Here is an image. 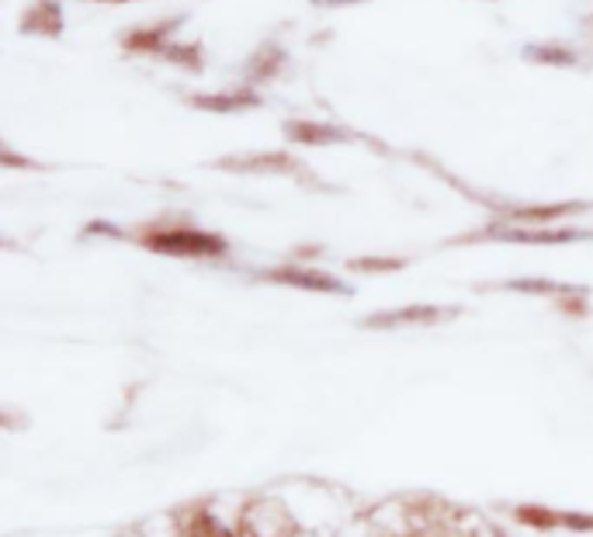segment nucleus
<instances>
[{"instance_id":"obj_6","label":"nucleus","mask_w":593,"mask_h":537,"mask_svg":"<svg viewBox=\"0 0 593 537\" xmlns=\"http://www.w3.org/2000/svg\"><path fill=\"white\" fill-rule=\"evenodd\" d=\"M181 537H233V534H229L222 524H216L213 516H195V521L184 527Z\"/></svg>"},{"instance_id":"obj_5","label":"nucleus","mask_w":593,"mask_h":537,"mask_svg":"<svg viewBox=\"0 0 593 537\" xmlns=\"http://www.w3.org/2000/svg\"><path fill=\"white\" fill-rule=\"evenodd\" d=\"M524 56L528 60H538V63H562V66L577 63V56L562 46H531V49H524Z\"/></svg>"},{"instance_id":"obj_2","label":"nucleus","mask_w":593,"mask_h":537,"mask_svg":"<svg viewBox=\"0 0 593 537\" xmlns=\"http://www.w3.org/2000/svg\"><path fill=\"white\" fill-rule=\"evenodd\" d=\"M285 136L295 139V143H305V146L354 139L348 129H340V125H319V122H289V125H285Z\"/></svg>"},{"instance_id":"obj_4","label":"nucleus","mask_w":593,"mask_h":537,"mask_svg":"<svg viewBox=\"0 0 593 537\" xmlns=\"http://www.w3.org/2000/svg\"><path fill=\"white\" fill-rule=\"evenodd\" d=\"M219 167H229V170H295V163L289 157H246V160H219Z\"/></svg>"},{"instance_id":"obj_1","label":"nucleus","mask_w":593,"mask_h":537,"mask_svg":"<svg viewBox=\"0 0 593 537\" xmlns=\"http://www.w3.org/2000/svg\"><path fill=\"white\" fill-rule=\"evenodd\" d=\"M153 251H160V254H184V257H208V254H222L226 246L222 240L216 236H208V233H195V229H174V233H157V236H149L146 240Z\"/></svg>"},{"instance_id":"obj_3","label":"nucleus","mask_w":593,"mask_h":537,"mask_svg":"<svg viewBox=\"0 0 593 537\" xmlns=\"http://www.w3.org/2000/svg\"><path fill=\"white\" fill-rule=\"evenodd\" d=\"M191 105L205 111H243V108H257L261 98L251 90H240V94H205V98H191Z\"/></svg>"},{"instance_id":"obj_7","label":"nucleus","mask_w":593,"mask_h":537,"mask_svg":"<svg viewBox=\"0 0 593 537\" xmlns=\"http://www.w3.org/2000/svg\"><path fill=\"white\" fill-rule=\"evenodd\" d=\"M316 8H348V4H361V0H313Z\"/></svg>"}]
</instances>
